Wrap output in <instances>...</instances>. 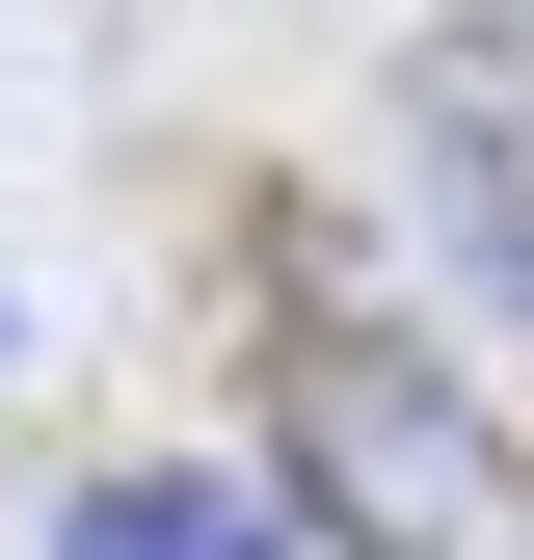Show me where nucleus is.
<instances>
[{"instance_id": "nucleus-1", "label": "nucleus", "mask_w": 534, "mask_h": 560, "mask_svg": "<svg viewBox=\"0 0 534 560\" xmlns=\"http://www.w3.org/2000/svg\"><path fill=\"white\" fill-rule=\"evenodd\" d=\"M267 428H294V534H321V560H534L508 428L348 294V241H321V214L267 241Z\"/></svg>"}, {"instance_id": "nucleus-2", "label": "nucleus", "mask_w": 534, "mask_h": 560, "mask_svg": "<svg viewBox=\"0 0 534 560\" xmlns=\"http://www.w3.org/2000/svg\"><path fill=\"white\" fill-rule=\"evenodd\" d=\"M400 133H428V241H454V294L534 347V0H454V27L400 54Z\"/></svg>"}, {"instance_id": "nucleus-3", "label": "nucleus", "mask_w": 534, "mask_h": 560, "mask_svg": "<svg viewBox=\"0 0 534 560\" xmlns=\"http://www.w3.org/2000/svg\"><path fill=\"white\" fill-rule=\"evenodd\" d=\"M54 560H321V534L241 508V480H187V454H134V480H81V508H54Z\"/></svg>"}]
</instances>
